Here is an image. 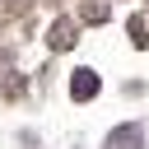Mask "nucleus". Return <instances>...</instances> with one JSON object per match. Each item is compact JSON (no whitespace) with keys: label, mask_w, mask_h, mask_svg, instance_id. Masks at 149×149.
I'll return each instance as SVG.
<instances>
[{"label":"nucleus","mask_w":149,"mask_h":149,"mask_svg":"<svg viewBox=\"0 0 149 149\" xmlns=\"http://www.w3.org/2000/svg\"><path fill=\"white\" fill-rule=\"evenodd\" d=\"M140 144H144V126L140 121H126V126H116L107 135V149H140Z\"/></svg>","instance_id":"nucleus-1"},{"label":"nucleus","mask_w":149,"mask_h":149,"mask_svg":"<svg viewBox=\"0 0 149 149\" xmlns=\"http://www.w3.org/2000/svg\"><path fill=\"white\" fill-rule=\"evenodd\" d=\"M70 93H74L79 102H88V98L98 93V74H93V70H74V79H70Z\"/></svg>","instance_id":"nucleus-2"}]
</instances>
